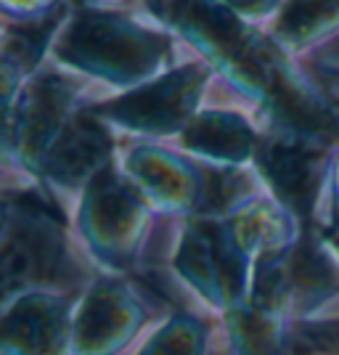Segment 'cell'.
<instances>
[{
    "label": "cell",
    "mask_w": 339,
    "mask_h": 355,
    "mask_svg": "<svg viewBox=\"0 0 339 355\" xmlns=\"http://www.w3.org/2000/svg\"><path fill=\"white\" fill-rule=\"evenodd\" d=\"M61 53L80 64H93L101 72L138 74L154 61L159 48L133 27L103 16H85L69 30Z\"/></svg>",
    "instance_id": "1"
},
{
    "label": "cell",
    "mask_w": 339,
    "mask_h": 355,
    "mask_svg": "<svg viewBox=\"0 0 339 355\" xmlns=\"http://www.w3.org/2000/svg\"><path fill=\"white\" fill-rule=\"evenodd\" d=\"M199 85V74L186 69L173 77H164L162 83L130 93L109 106V114L119 122H128L144 130H167L175 128L183 119L191 104L193 90Z\"/></svg>",
    "instance_id": "2"
},
{
    "label": "cell",
    "mask_w": 339,
    "mask_h": 355,
    "mask_svg": "<svg viewBox=\"0 0 339 355\" xmlns=\"http://www.w3.org/2000/svg\"><path fill=\"white\" fill-rule=\"evenodd\" d=\"M263 164L270 180L279 186V191L289 202H295L299 209L310 207L315 183H318V167L305 148L295 144H273L266 148Z\"/></svg>",
    "instance_id": "3"
},
{
    "label": "cell",
    "mask_w": 339,
    "mask_h": 355,
    "mask_svg": "<svg viewBox=\"0 0 339 355\" xmlns=\"http://www.w3.org/2000/svg\"><path fill=\"white\" fill-rule=\"evenodd\" d=\"M106 154V138L90 119H77L67 133L61 135L59 146L53 148L48 170L56 178H74L90 173Z\"/></svg>",
    "instance_id": "4"
},
{
    "label": "cell",
    "mask_w": 339,
    "mask_h": 355,
    "mask_svg": "<svg viewBox=\"0 0 339 355\" xmlns=\"http://www.w3.org/2000/svg\"><path fill=\"white\" fill-rule=\"evenodd\" d=\"M189 146L215 157H244L252 148V135L238 119L202 117L189 130Z\"/></svg>",
    "instance_id": "5"
},
{
    "label": "cell",
    "mask_w": 339,
    "mask_h": 355,
    "mask_svg": "<svg viewBox=\"0 0 339 355\" xmlns=\"http://www.w3.org/2000/svg\"><path fill=\"white\" fill-rule=\"evenodd\" d=\"M61 90L64 88L53 85V83H40L37 88H32V96L24 104L21 135L32 151H37L40 141H45L59 122V112L67 104V93H61Z\"/></svg>",
    "instance_id": "6"
},
{
    "label": "cell",
    "mask_w": 339,
    "mask_h": 355,
    "mask_svg": "<svg viewBox=\"0 0 339 355\" xmlns=\"http://www.w3.org/2000/svg\"><path fill=\"white\" fill-rule=\"evenodd\" d=\"M19 347L32 355H48L56 347V308L51 305H35L19 313Z\"/></svg>",
    "instance_id": "7"
},
{
    "label": "cell",
    "mask_w": 339,
    "mask_h": 355,
    "mask_svg": "<svg viewBox=\"0 0 339 355\" xmlns=\"http://www.w3.org/2000/svg\"><path fill=\"white\" fill-rule=\"evenodd\" d=\"M339 11V0H292L286 14L281 19V30L286 35H305L318 27V21Z\"/></svg>",
    "instance_id": "8"
},
{
    "label": "cell",
    "mask_w": 339,
    "mask_h": 355,
    "mask_svg": "<svg viewBox=\"0 0 339 355\" xmlns=\"http://www.w3.org/2000/svg\"><path fill=\"white\" fill-rule=\"evenodd\" d=\"M117 305L109 297H93L88 313L82 315V345H98L117 329Z\"/></svg>",
    "instance_id": "9"
},
{
    "label": "cell",
    "mask_w": 339,
    "mask_h": 355,
    "mask_svg": "<svg viewBox=\"0 0 339 355\" xmlns=\"http://www.w3.org/2000/svg\"><path fill=\"white\" fill-rule=\"evenodd\" d=\"M244 3H252V0H244Z\"/></svg>",
    "instance_id": "10"
}]
</instances>
